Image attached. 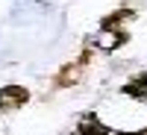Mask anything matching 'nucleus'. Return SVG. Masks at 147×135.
Instances as JSON below:
<instances>
[{
  "label": "nucleus",
  "instance_id": "obj_1",
  "mask_svg": "<svg viewBox=\"0 0 147 135\" xmlns=\"http://www.w3.org/2000/svg\"><path fill=\"white\" fill-rule=\"evenodd\" d=\"M27 100H30V91L24 88V85H3V88H0V112L24 109Z\"/></svg>",
  "mask_w": 147,
  "mask_h": 135
},
{
  "label": "nucleus",
  "instance_id": "obj_2",
  "mask_svg": "<svg viewBox=\"0 0 147 135\" xmlns=\"http://www.w3.org/2000/svg\"><path fill=\"white\" fill-rule=\"evenodd\" d=\"M127 38H129V35L124 30H100V35L94 38V47L103 50V53H112V50H118L121 44H127Z\"/></svg>",
  "mask_w": 147,
  "mask_h": 135
},
{
  "label": "nucleus",
  "instance_id": "obj_3",
  "mask_svg": "<svg viewBox=\"0 0 147 135\" xmlns=\"http://www.w3.org/2000/svg\"><path fill=\"white\" fill-rule=\"evenodd\" d=\"M109 132H112V129H109L94 112H88V115H82V120L77 124V132H74V135H109Z\"/></svg>",
  "mask_w": 147,
  "mask_h": 135
},
{
  "label": "nucleus",
  "instance_id": "obj_4",
  "mask_svg": "<svg viewBox=\"0 0 147 135\" xmlns=\"http://www.w3.org/2000/svg\"><path fill=\"white\" fill-rule=\"evenodd\" d=\"M121 91H124L127 97H132V100H138V103H147V71L136 73L127 85H121Z\"/></svg>",
  "mask_w": 147,
  "mask_h": 135
},
{
  "label": "nucleus",
  "instance_id": "obj_5",
  "mask_svg": "<svg viewBox=\"0 0 147 135\" xmlns=\"http://www.w3.org/2000/svg\"><path fill=\"white\" fill-rule=\"evenodd\" d=\"M85 65H88V53H85V56L80 59V62H74V65H65L62 71H59V77H56V85H59V88H65V85H74V82L80 79V68H85Z\"/></svg>",
  "mask_w": 147,
  "mask_h": 135
},
{
  "label": "nucleus",
  "instance_id": "obj_6",
  "mask_svg": "<svg viewBox=\"0 0 147 135\" xmlns=\"http://www.w3.org/2000/svg\"><path fill=\"white\" fill-rule=\"evenodd\" d=\"M129 18H132L129 9H118V12H112V15H106L100 21V30H121V24L129 21Z\"/></svg>",
  "mask_w": 147,
  "mask_h": 135
},
{
  "label": "nucleus",
  "instance_id": "obj_7",
  "mask_svg": "<svg viewBox=\"0 0 147 135\" xmlns=\"http://www.w3.org/2000/svg\"><path fill=\"white\" fill-rule=\"evenodd\" d=\"M121 135H147V126H144V129H138V132H121Z\"/></svg>",
  "mask_w": 147,
  "mask_h": 135
}]
</instances>
